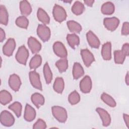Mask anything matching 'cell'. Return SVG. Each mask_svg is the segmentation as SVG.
<instances>
[{"instance_id":"27","label":"cell","mask_w":129,"mask_h":129,"mask_svg":"<svg viewBox=\"0 0 129 129\" xmlns=\"http://www.w3.org/2000/svg\"><path fill=\"white\" fill-rule=\"evenodd\" d=\"M71 10L73 13L75 15H80L84 12L85 10V7L82 3L79 1H76L72 7Z\"/></svg>"},{"instance_id":"24","label":"cell","mask_w":129,"mask_h":129,"mask_svg":"<svg viewBox=\"0 0 129 129\" xmlns=\"http://www.w3.org/2000/svg\"><path fill=\"white\" fill-rule=\"evenodd\" d=\"M67 40L69 45L73 49H75V46H78L80 44V38L76 34H68L67 36Z\"/></svg>"},{"instance_id":"41","label":"cell","mask_w":129,"mask_h":129,"mask_svg":"<svg viewBox=\"0 0 129 129\" xmlns=\"http://www.w3.org/2000/svg\"><path fill=\"white\" fill-rule=\"evenodd\" d=\"M123 118L124 121V122L126 124V125L127 126V127L128 128V124H129V115L127 114L124 113L123 114Z\"/></svg>"},{"instance_id":"18","label":"cell","mask_w":129,"mask_h":129,"mask_svg":"<svg viewBox=\"0 0 129 129\" xmlns=\"http://www.w3.org/2000/svg\"><path fill=\"white\" fill-rule=\"evenodd\" d=\"M31 100L37 108H39L42 106L45 102L44 97L42 94L39 93H35L33 94L31 96Z\"/></svg>"},{"instance_id":"37","label":"cell","mask_w":129,"mask_h":129,"mask_svg":"<svg viewBox=\"0 0 129 129\" xmlns=\"http://www.w3.org/2000/svg\"><path fill=\"white\" fill-rule=\"evenodd\" d=\"M47 127L45 122L42 119H38L33 126V129H45Z\"/></svg>"},{"instance_id":"39","label":"cell","mask_w":129,"mask_h":129,"mask_svg":"<svg viewBox=\"0 0 129 129\" xmlns=\"http://www.w3.org/2000/svg\"><path fill=\"white\" fill-rule=\"evenodd\" d=\"M122 52L126 56H128L129 55V44L128 43H125L123 44L122 46V48L121 50Z\"/></svg>"},{"instance_id":"44","label":"cell","mask_w":129,"mask_h":129,"mask_svg":"<svg viewBox=\"0 0 129 129\" xmlns=\"http://www.w3.org/2000/svg\"><path fill=\"white\" fill-rule=\"evenodd\" d=\"M64 2H65V3H71L72 2V1H70V2H69V1H64Z\"/></svg>"},{"instance_id":"5","label":"cell","mask_w":129,"mask_h":129,"mask_svg":"<svg viewBox=\"0 0 129 129\" xmlns=\"http://www.w3.org/2000/svg\"><path fill=\"white\" fill-rule=\"evenodd\" d=\"M37 34L43 42L47 41L51 36L50 29L44 24H39L37 28Z\"/></svg>"},{"instance_id":"33","label":"cell","mask_w":129,"mask_h":129,"mask_svg":"<svg viewBox=\"0 0 129 129\" xmlns=\"http://www.w3.org/2000/svg\"><path fill=\"white\" fill-rule=\"evenodd\" d=\"M55 66L60 73L64 72L68 68V60L66 58L59 59L55 62Z\"/></svg>"},{"instance_id":"30","label":"cell","mask_w":129,"mask_h":129,"mask_svg":"<svg viewBox=\"0 0 129 129\" xmlns=\"http://www.w3.org/2000/svg\"><path fill=\"white\" fill-rule=\"evenodd\" d=\"M42 63V57L39 54H35L31 59L29 62V67L30 69L36 70Z\"/></svg>"},{"instance_id":"26","label":"cell","mask_w":129,"mask_h":129,"mask_svg":"<svg viewBox=\"0 0 129 129\" xmlns=\"http://www.w3.org/2000/svg\"><path fill=\"white\" fill-rule=\"evenodd\" d=\"M12 100V96L7 90H2L0 92V102L3 105H6Z\"/></svg>"},{"instance_id":"1","label":"cell","mask_w":129,"mask_h":129,"mask_svg":"<svg viewBox=\"0 0 129 129\" xmlns=\"http://www.w3.org/2000/svg\"><path fill=\"white\" fill-rule=\"evenodd\" d=\"M52 114L59 122H65L68 118V113L66 109L59 106H53L51 108Z\"/></svg>"},{"instance_id":"28","label":"cell","mask_w":129,"mask_h":129,"mask_svg":"<svg viewBox=\"0 0 129 129\" xmlns=\"http://www.w3.org/2000/svg\"><path fill=\"white\" fill-rule=\"evenodd\" d=\"M43 75H44L46 84H50L52 81L53 75L48 62H46L44 64L43 66Z\"/></svg>"},{"instance_id":"19","label":"cell","mask_w":129,"mask_h":129,"mask_svg":"<svg viewBox=\"0 0 129 129\" xmlns=\"http://www.w3.org/2000/svg\"><path fill=\"white\" fill-rule=\"evenodd\" d=\"M19 8L21 14L25 17L29 15L32 11L31 6L27 1H21Z\"/></svg>"},{"instance_id":"4","label":"cell","mask_w":129,"mask_h":129,"mask_svg":"<svg viewBox=\"0 0 129 129\" xmlns=\"http://www.w3.org/2000/svg\"><path fill=\"white\" fill-rule=\"evenodd\" d=\"M1 123L5 126H12L15 122V118L11 113L7 110H4L0 115Z\"/></svg>"},{"instance_id":"6","label":"cell","mask_w":129,"mask_h":129,"mask_svg":"<svg viewBox=\"0 0 129 129\" xmlns=\"http://www.w3.org/2000/svg\"><path fill=\"white\" fill-rule=\"evenodd\" d=\"M53 50L57 56L62 58H65L67 57V50L62 42L60 41L55 42L53 45Z\"/></svg>"},{"instance_id":"11","label":"cell","mask_w":129,"mask_h":129,"mask_svg":"<svg viewBox=\"0 0 129 129\" xmlns=\"http://www.w3.org/2000/svg\"><path fill=\"white\" fill-rule=\"evenodd\" d=\"M81 55L84 64L89 67L95 61V58L92 52L88 49H83L81 50Z\"/></svg>"},{"instance_id":"16","label":"cell","mask_w":129,"mask_h":129,"mask_svg":"<svg viewBox=\"0 0 129 129\" xmlns=\"http://www.w3.org/2000/svg\"><path fill=\"white\" fill-rule=\"evenodd\" d=\"M36 115V113L34 108L29 104H26L24 114V119L28 122H31L35 118Z\"/></svg>"},{"instance_id":"10","label":"cell","mask_w":129,"mask_h":129,"mask_svg":"<svg viewBox=\"0 0 129 129\" xmlns=\"http://www.w3.org/2000/svg\"><path fill=\"white\" fill-rule=\"evenodd\" d=\"M16 42L14 38L8 39L3 47V52L4 55L7 56H11L15 49Z\"/></svg>"},{"instance_id":"7","label":"cell","mask_w":129,"mask_h":129,"mask_svg":"<svg viewBox=\"0 0 129 129\" xmlns=\"http://www.w3.org/2000/svg\"><path fill=\"white\" fill-rule=\"evenodd\" d=\"M119 24V19L115 17L105 18L103 20L104 27L109 31H113L118 27Z\"/></svg>"},{"instance_id":"17","label":"cell","mask_w":129,"mask_h":129,"mask_svg":"<svg viewBox=\"0 0 129 129\" xmlns=\"http://www.w3.org/2000/svg\"><path fill=\"white\" fill-rule=\"evenodd\" d=\"M101 55L105 60H109L111 58V43L107 42L103 44L101 49Z\"/></svg>"},{"instance_id":"32","label":"cell","mask_w":129,"mask_h":129,"mask_svg":"<svg viewBox=\"0 0 129 129\" xmlns=\"http://www.w3.org/2000/svg\"><path fill=\"white\" fill-rule=\"evenodd\" d=\"M9 109L12 110L17 117H19L21 115L22 105L19 102H15L12 104L10 105L8 107Z\"/></svg>"},{"instance_id":"34","label":"cell","mask_w":129,"mask_h":129,"mask_svg":"<svg viewBox=\"0 0 129 129\" xmlns=\"http://www.w3.org/2000/svg\"><path fill=\"white\" fill-rule=\"evenodd\" d=\"M126 56L121 50H116L114 51V59L116 64H122L125 59Z\"/></svg>"},{"instance_id":"35","label":"cell","mask_w":129,"mask_h":129,"mask_svg":"<svg viewBox=\"0 0 129 129\" xmlns=\"http://www.w3.org/2000/svg\"><path fill=\"white\" fill-rule=\"evenodd\" d=\"M15 23L16 25L21 28L27 29L29 25V20L26 17L22 16L18 17L16 19Z\"/></svg>"},{"instance_id":"15","label":"cell","mask_w":129,"mask_h":129,"mask_svg":"<svg viewBox=\"0 0 129 129\" xmlns=\"http://www.w3.org/2000/svg\"><path fill=\"white\" fill-rule=\"evenodd\" d=\"M27 44L30 50L34 54L38 53L41 49V44L33 37L31 36L28 38Z\"/></svg>"},{"instance_id":"25","label":"cell","mask_w":129,"mask_h":129,"mask_svg":"<svg viewBox=\"0 0 129 129\" xmlns=\"http://www.w3.org/2000/svg\"><path fill=\"white\" fill-rule=\"evenodd\" d=\"M64 82L63 79L61 77H57L55 79L53 85L54 90L58 94H61L64 90Z\"/></svg>"},{"instance_id":"42","label":"cell","mask_w":129,"mask_h":129,"mask_svg":"<svg viewBox=\"0 0 129 129\" xmlns=\"http://www.w3.org/2000/svg\"><path fill=\"white\" fill-rule=\"evenodd\" d=\"M85 5L89 7H92L94 3V1L93 0H85L84 1Z\"/></svg>"},{"instance_id":"22","label":"cell","mask_w":129,"mask_h":129,"mask_svg":"<svg viewBox=\"0 0 129 129\" xmlns=\"http://www.w3.org/2000/svg\"><path fill=\"white\" fill-rule=\"evenodd\" d=\"M115 10L114 4L110 2H107L104 3L101 8V11L102 14L106 15H112Z\"/></svg>"},{"instance_id":"20","label":"cell","mask_w":129,"mask_h":129,"mask_svg":"<svg viewBox=\"0 0 129 129\" xmlns=\"http://www.w3.org/2000/svg\"><path fill=\"white\" fill-rule=\"evenodd\" d=\"M72 73L73 78L75 80L79 79L84 75V70L80 63L77 62L74 63Z\"/></svg>"},{"instance_id":"8","label":"cell","mask_w":129,"mask_h":129,"mask_svg":"<svg viewBox=\"0 0 129 129\" xmlns=\"http://www.w3.org/2000/svg\"><path fill=\"white\" fill-rule=\"evenodd\" d=\"M29 79L32 86L39 90H42V86L39 74L35 70L30 71L29 74Z\"/></svg>"},{"instance_id":"3","label":"cell","mask_w":129,"mask_h":129,"mask_svg":"<svg viewBox=\"0 0 129 129\" xmlns=\"http://www.w3.org/2000/svg\"><path fill=\"white\" fill-rule=\"evenodd\" d=\"M29 51L25 45L21 46L19 47L15 55V58L20 63L26 65L29 57Z\"/></svg>"},{"instance_id":"38","label":"cell","mask_w":129,"mask_h":129,"mask_svg":"<svg viewBox=\"0 0 129 129\" xmlns=\"http://www.w3.org/2000/svg\"><path fill=\"white\" fill-rule=\"evenodd\" d=\"M121 34L122 35L127 36L129 34V23L127 22H125L122 24L121 29Z\"/></svg>"},{"instance_id":"29","label":"cell","mask_w":129,"mask_h":129,"mask_svg":"<svg viewBox=\"0 0 129 129\" xmlns=\"http://www.w3.org/2000/svg\"><path fill=\"white\" fill-rule=\"evenodd\" d=\"M9 21V15L6 8L3 6H0V23L4 25H7Z\"/></svg>"},{"instance_id":"13","label":"cell","mask_w":129,"mask_h":129,"mask_svg":"<svg viewBox=\"0 0 129 129\" xmlns=\"http://www.w3.org/2000/svg\"><path fill=\"white\" fill-rule=\"evenodd\" d=\"M96 112L99 115L104 126H108L111 123V117L108 112L103 108L98 107L96 109Z\"/></svg>"},{"instance_id":"9","label":"cell","mask_w":129,"mask_h":129,"mask_svg":"<svg viewBox=\"0 0 129 129\" xmlns=\"http://www.w3.org/2000/svg\"><path fill=\"white\" fill-rule=\"evenodd\" d=\"M92 87V80L89 76H85L80 82V89L81 91L83 93L87 94L90 93Z\"/></svg>"},{"instance_id":"43","label":"cell","mask_w":129,"mask_h":129,"mask_svg":"<svg viewBox=\"0 0 129 129\" xmlns=\"http://www.w3.org/2000/svg\"><path fill=\"white\" fill-rule=\"evenodd\" d=\"M125 82L126 84L128 86L129 85V74H128V72H127L126 75L125 76Z\"/></svg>"},{"instance_id":"31","label":"cell","mask_w":129,"mask_h":129,"mask_svg":"<svg viewBox=\"0 0 129 129\" xmlns=\"http://www.w3.org/2000/svg\"><path fill=\"white\" fill-rule=\"evenodd\" d=\"M101 99L105 103L111 107H114L116 105L115 100L110 95L105 92L101 94Z\"/></svg>"},{"instance_id":"12","label":"cell","mask_w":129,"mask_h":129,"mask_svg":"<svg viewBox=\"0 0 129 129\" xmlns=\"http://www.w3.org/2000/svg\"><path fill=\"white\" fill-rule=\"evenodd\" d=\"M9 85L13 91H19L21 86V81L19 76L15 74L11 75L9 79Z\"/></svg>"},{"instance_id":"40","label":"cell","mask_w":129,"mask_h":129,"mask_svg":"<svg viewBox=\"0 0 129 129\" xmlns=\"http://www.w3.org/2000/svg\"><path fill=\"white\" fill-rule=\"evenodd\" d=\"M6 38V34L4 30L2 28H0V41L2 42Z\"/></svg>"},{"instance_id":"14","label":"cell","mask_w":129,"mask_h":129,"mask_svg":"<svg viewBox=\"0 0 129 129\" xmlns=\"http://www.w3.org/2000/svg\"><path fill=\"white\" fill-rule=\"evenodd\" d=\"M86 38L89 45L94 48H98L100 45V42L96 35L92 31H89L86 33Z\"/></svg>"},{"instance_id":"2","label":"cell","mask_w":129,"mask_h":129,"mask_svg":"<svg viewBox=\"0 0 129 129\" xmlns=\"http://www.w3.org/2000/svg\"><path fill=\"white\" fill-rule=\"evenodd\" d=\"M52 14L55 20L59 23L64 21L67 17V13L64 9L57 4H55L53 7Z\"/></svg>"},{"instance_id":"21","label":"cell","mask_w":129,"mask_h":129,"mask_svg":"<svg viewBox=\"0 0 129 129\" xmlns=\"http://www.w3.org/2000/svg\"><path fill=\"white\" fill-rule=\"evenodd\" d=\"M67 25L69 30L72 33H79L82 31V28L81 25L74 20L68 21L67 22Z\"/></svg>"},{"instance_id":"23","label":"cell","mask_w":129,"mask_h":129,"mask_svg":"<svg viewBox=\"0 0 129 129\" xmlns=\"http://www.w3.org/2000/svg\"><path fill=\"white\" fill-rule=\"evenodd\" d=\"M37 16L38 20L44 25H47L50 22V18L47 13L42 8H39L38 9Z\"/></svg>"},{"instance_id":"36","label":"cell","mask_w":129,"mask_h":129,"mask_svg":"<svg viewBox=\"0 0 129 129\" xmlns=\"http://www.w3.org/2000/svg\"><path fill=\"white\" fill-rule=\"evenodd\" d=\"M80 96L77 91L72 92L68 96V101L72 105H75L78 103L80 101Z\"/></svg>"}]
</instances>
